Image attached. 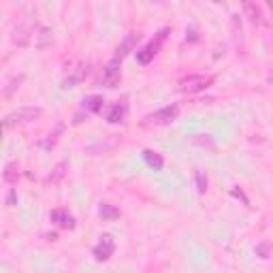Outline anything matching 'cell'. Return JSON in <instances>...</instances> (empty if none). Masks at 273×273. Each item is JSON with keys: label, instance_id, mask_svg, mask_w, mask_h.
I'll return each instance as SVG.
<instances>
[{"label": "cell", "instance_id": "11", "mask_svg": "<svg viewBox=\"0 0 273 273\" xmlns=\"http://www.w3.org/2000/svg\"><path fill=\"white\" fill-rule=\"evenodd\" d=\"M28 41H30V34H28L26 26H17L13 32H11V43L17 45V47H26Z\"/></svg>", "mask_w": 273, "mask_h": 273}, {"label": "cell", "instance_id": "1", "mask_svg": "<svg viewBox=\"0 0 273 273\" xmlns=\"http://www.w3.org/2000/svg\"><path fill=\"white\" fill-rule=\"evenodd\" d=\"M179 115V107L177 105H167V107L158 109L154 113H147L145 118L141 120V126L143 128H156V126H167L171 122H175Z\"/></svg>", "mask_w": 273, "mask_h": 273}, {"label": "cell", "instance_id": "18", "mask_svg": "<svg viewBox=\"0 0 273 273\" xmlns=\"http://www.w3.org/2000/svg\"><path fill=\"white\" fill-rule=\"evenodd\" d=\"M194 184H196V190L199 194H205L207 192V173L203 169H194Z\"/></svg>", "mask_w": 273, "mask_h": 273}, {"label": "cell", "instance_id": "5", "mask_svg": "<svg viewBox=\"0 0 273 273\" xmlns=\"http://www.w3.org/2000/svg\"><path fill=\"white\" fill-rule=\"evenodd\" d=\"M122 79V60L120 58H111V60L107 62V66L103 68V84L107 85V88H115V85L120 84Z\"/></svg>", "mask_w": 273, "mask_h": 273}, {"label": "cell", "instance_id": "24", "mask_svg": "<svg viewBox=\"0 0 273 273\" xmlns=\"http://www.w3.org/2000/svg\"><path fill=\"white\" fill-rule=\"evenodd\" d=\"M269 81H271V84H273V73H271V75H269Z\"/></svg>", "mask_w": 273, "mask_h": 273}, {"label": "cell", "instance_id": "3", "mask_svg": "<svg viewBox=\"0 0 273 273\" xmlns=\"http://www.w3.org/2000/svg\"><path fill=\"white\" fill-rule=\"evenodd\" d=\"M41 115H43V109L41 107H20L4 118V128H13L17 124H26V122H32V120L41 118Z\"/></svg>", "mask_w": 273, "mask_h": 273}, {"label": "cell", "instance_id": "15", "mask_svg": "<svg viewBox=\"0 0 273 273\" xmlns=\"http://www.w3.org/2000/svg\"><path fill=\"white\" fill-rule=\"evenodd\" d=\"M243 11H246L248 20L252 21L254 26H258L260 21H263V15H260V9H258V4H254V2H243Z\"/></svg>", "mask_w": 273, "mask_h": 273}, {"label": "cell", "instance_id": "19", "mask_svg": "<svg viewBox=\"0 0 273 273\" xmlns=\"http://www.w3.org/2000/svg\"><path fill=\"white\" fill-rule=\"evenodd\" d=\"M66 169H68V162H60V165H58L56 169L51 171V175L47 177V182H51V184H58L62 177L66 175Z\"/></svg>", "mask_w": 273, "mask_h": 273}, {"label": "cell", "instance_id": "6", "mask_svg": "<svg viewBox=\"0 0 273 273\" xmlns=\"http://www.w3.org/2000/svg\"><path fill=\"white\" fill-rule=\"evenodd\" d=\"M113 250H115L113 237H111V235H103V237H101V241L96 243L92 252H94V258H96V260H107V258H111Z\"/></svg>", "mask_w": 273, "mask_h": 273}, {"label": "cell", "instance_id": "10", "mask_svg": "<svg viewBox=\"0 0 273 273\" xmlns=\"http://www.w3.org/2000/svg\"><path fill=\"white\" fill-rule=\"evenodd\" d=\"M103 105H105V98L94 94V96H88L81 101V109H84L85 113H98L103 109Z\"/></svg>", "mask_w": 273, "mask_h": 273}, {"label": "cell", "instance_id": "9", "mask_svg": "<svg viewBox=\"0 0 273 273\" xmlns=\"http://www.w3.org/2000/svg\"><path fill=\"white\" fill-rule=\"evenodd\" d=\"M139 37H141L139 32H130L128 37H126L124 41H122V45L118 47V54H115V58H120V60H122L124 56H128L130 51L137 47V41H139Z\"/></svg>", "mask_w": 273, "mask_h": 273}, {"label": "cell", "instance_id": "12", "mask_svg": "<svg viewBox=\"0 0 273 273\" xmlns=\"http://www.w3.org/2000/svg\"><path fill=\"white\" fill-rule=\"evenodd\" d=\"M2 179L7 184H17V179H20V165L17 162H7L4 165V171H2Z\"/></svg>", "mask_w": 273, "mask_h": 273}, {"label": "cell", "instance_id": "2", "mask_svg": "<svg viewBox=\"0 0 273 273\" xmlns=\"http://www.w3.org/2000/svg\"><path fill=\"white\" fill-rule=\"evenodd\" d=\"M167 34H169V28H162L160 32H156L154 34V39L149 41L145 47H141L137 51V60H139V64H149V62L154 60L156 56H158V51L162 47V43L167 41Z\"/></svg>", "mask_w": 273, "mask_h": 273}, {"label": "cell", "instance_id": "13", "mask_svg": "<svg viewBox=\"0 0 273 273\" xmlns=\"http://www.w3.org/2000/svg\"><path fill=\"white\" fill-rule=\"evenodd\" d=\"M98 216H101L103 220H118L120 218V209L115 207V205H111V203H101L98 205Z\"/></svg>", "mask_w": 273, "mask_h": 273}, {"label": "cell", "instance_id": "22", "mask_svg": "<svg viewBox=\"0 0 273 273\" xmlns=\"http://www.w3.org/2000/svg\"><path fill=\"white\" fill-rule=\"evenodd\" d=\"M231 30H233V39L235 41H241V20L239 15H233V20H231Z\"/></svg>", "mask_w": 273, "mask_h": 273}, {"label": "cell", "instance_id": "16", "mask_svg": "<svg viewBox=\"0 0 273 273\" xmlns=\"http://www.w3.org/2000/svg\"><path fill=\"white\" fill-rule=\"evenodd\" d=\"M143 158H145V162H147V165L152 167L154 171H160L162 167H165V160H162V156L156 154V152H152V149H145V152H143Z\"/></svg>", "mask_w": 273, "mask_h": 273}, {"label": "cell", "instance_id": "25", "mask_svg": "<svg viewBox=\"0 0 273 273\" xmlns=\"http://www.w3.org/2000/svg\"><path fill=\"white\" fill-rule=\"evenodd\" d=\"M269 9H271V11H273V2H269Z\"/></svg>", "mask_w": 273, "mask_h": 273}, {"label": "cell", "instance_id": "4", "mask_svg": "<svg viewBox=\"0 0 273 273\" xmlns=\"http://www.w3.org/2000/svg\"><path fill=\"white\" fill-rule=\"evenodd\" d=\"M213 77L209 75H188V77L179 79L177 84V90L184 92V94H196V92H203L211 85Z\"/></svg>", "mask_w": 273, "mask_h": 273}, {"label": "cell", "instance_id": "21", "mask_svg": "<svg viewBox=\"0 0 273 273\" xmlns=\"http://www.w3.org/2000/svg\"><path fill=\"white\" fill-rule=\"evenodd\" d=\"M21 81H24V75H17V77H13V79H11L9 81V85H7V88H4V96H11V94H13V92L17 90V88H20V84H21Z\"/></svg>", "mask_w": 273, "mask_h": 273}, {"label": "cell", "instance_id": "23", "mask_svg": "<svg viewBox=\"0 0 273 273\" xmlns=\"http://www.w3.org/2000/svg\"><path fill=\"white\" fill-rule=\"evenodd\" d=\"M256 252L260 254V258H267V246H258Z\"/></svg>", "mask_w": 273, "mask_h": 273}, {"label": "cell", "instance_id": "8", "mask_svg": "<svg viewBox=\"0 0 273 273\" xmlns=\"http://www.w3.org/2000/svg\"><path fill=\"white\" fill-rule=\"evenodd\" d=\"M126 113H128V105H126L124 101L115 103L111 107V111L107 113V122H109V124H120V122L126 120Z\"/></svg>", "mask_w": 273, "mask_h": 273}, {"label": "cell", "instance_id": "17", "mask_svg": "<svg viewBox=\"0 0 273 273\" xmlns=\"http://www.w3.org/2000/svg\"><path fill=\"white\" fill-rule=\"evenodd\" d=\"M120 141H122V139H118V135H109L107 141H105V143H103V141H98V143L94 145V147L90 149V152H98V149H103V152H109V149H113Z\"/></svg>", "mask_w": 273, "mask_h": 273}, {"label": "cell", "instance_id": "14", "mask_svg": "<svg viewBox=\"0 0 273 273\" xmlns=\"http://www.w3.org/2000/svg\"><path fill=\"white\" fill-rule=\"evenodd\" d=\"M54 43V32L49 28H39V34H37V49H47L49 45Z\"/></svg>", "mask_w": 273, "mask_h": 273}, {"label": "cell", "instance_id": "20", "mask_svg": "<svg viewBox=\"0 0 273 273\" xmlns=\"http://www.w3.org/2000/svg\"><path fill=\"white\" fill-rule=\"evenodd\" d=\"M190 141H192L194 145H201V147H207V149L216 147V145H213V139L209 135H192L190 137Z\"/></svg>", "mask_w": 273, "mask_h": 273}, {"label": "cell", "instance_id": "7", "mask_svg": "<svg viewBox=\"0 0 273 273\" xmlns=\"http://www.w3.org/2000/svg\"><path fill=\"white\" fill-rule=\"evenodd\" d=\"M51 222L58 224L60 229H75V218H73V213L68 211V209L64 207H58L51 211Z\"/></svg>", "mask_w": 273, "mask_h": 273}]
</instances>
